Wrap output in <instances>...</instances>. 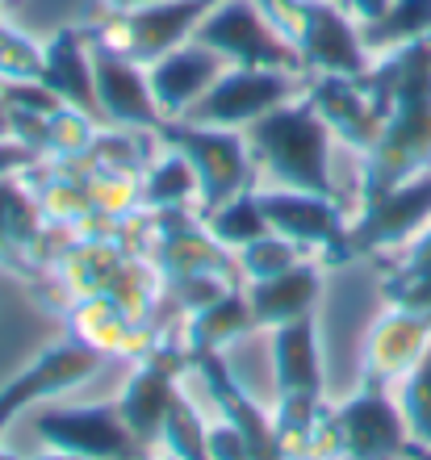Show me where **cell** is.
<instances>
[{
	"mask_svg": "<svg viewBox=\"0 0 431 460\" xmlns=\"http://www.w3.org/2000/svg\"><path fill=\"white\" fill-rule=\"evenodd\" d=\"M373 72L382 75L394 105L382 138L373 143L360 168V206L431 168V34L385 50V59L373 63Z\"/></svg>",
	"mask_w": 431,
	"mask_h": 460,
	"instance_id": "obj_1",
	"label": "cell"
},
{
	"mask_svg": "<svg viewBox=\"0 0 431 460\" xmlns=\"http://www.w3.org/2000/svg\"><path fill=\"white\" fill-rule=\"evenodd\" d=\"M243 134H247V146H252V159L260 176H268L281 189L339 197V184L331 176L336 134H331V126L323 121V113L314 110V101L306 93L298 101L281 105V110L264 113Z\"/></svg>",
	"mask_w": 431,
	"mask_h": 460,
	"instance_id": "obj_2",
	"label": "cell"
},
{
	"mask_svg": "<svg viewBox=\"0 0 431 460\" xmlns=\"http://www.w3.org/2000/svg\"><path fill=\"white\" fill-rule=\"evenodd\" d=\"M159 143L180 151L197 172V214H214L222 201L256 189V159L243 130H222V126H197L189 118L164 121Z\"/></svg>",
	"mask_w": 431,
	"mask_h": 460,
	"instance_id": "obj_3",
	"label": "cell"
},
{
	"mask_svg": "<svg viewBox=\"0 0 431 460\" xmlns=\"http://www.w3.org/2000/svg\"><path fill=\"white\" fill-rule=\"evenodd\" d=\"M273 22L298 47L301 67L310 75H364L373 67V55L360 38V22L344 4L285 0L273 13Z\"/></svg>",
	"mask_w": 431,
	"mask_h": 460,
	"instance_id": "obj_4",
	"label": "cell"
},
{
	"mask_svg": "<svg viewBox=\"0 0 431 460\" xmlns=\"http://www.w3.org/2000/svg\"><path fill=\"white\" fill-rule=\"evenodd\" d=\"M193 38L218 50L230 67H276V72L306 75L298 47L260 9V0H218Z\"/></svg>",
	"mask_w": 431,
	"mask_h": 460,
	"instance_id": "obj_5",
	"label": "cell"
},
{
	"mask_svg": "<svg viewBox=\"0 0 431 460\" xmlns=\"http://www.w3.org/2000/svg\"><path fill=\"white\" fill-rule=\"evenodd\" d=\"M214 4L218 0H156V4H143V9L130 13L101 9V22L88 25V38L96 47L121 50V55H130L134 63L147 67L159 55L176 50L180 42H189Z\"/></svg>",
	"mask_w": 431,
	"mask_h": 460,
	"instance_id": "obj_6",
	"label": "cell"
},
{
	"mask_svg": "<svg viewBox=\"0 0 431 460\" xmlns=\"http://www.w3.org/2000/svg\"><path fill=\"white\" fill-rule=\"evenodd\" d=\"M407 423L398 398L377 381H360V389L339 406H327V456L331 460H398L407 444Z\"/></svg>",
	"mask_w": 431,
	"mask_h": 460,
	"instance_id": "obj_7",
	"label": "cell"
},
{
	"mask_svg": "<svg viewBox=\"0 0 431 460\" xmlns=\"http://www.w3.org/2000/svg\"><path fill=\"white\" fill-rule=\"evenodd\" d=\"M301 72H276V67H227L214 84L205 88V97L193 105L184 118L197 126H222V130H247L264 113L281 110L289 101L306 93Z\"/></svg>",
	"mask_w": 431,
	"mask_h": 460,
	"instance_id": "obj_8",
	"label": "cell"
},
{
	"mask_svg": "<svg viewBox=\"0 0 431 460\" xmlns=\"http://www.w3.org/2000/svg\"><path fill=\"white\" fill-rule=\"evenodd\" d=\"M256 201L264 209L268 230L285 234L289 243H298L301 252L310 255L319 252L323 264H347L352 247H347V226L352 218L344 214L339 197H319V193H301V189H256Z\"/></svg>",
	"mask_w": 431,
	"mask_h": 460,
	"instance_id": "obj_9",
	"label": "cell"
},
{
	"mask_svg": "<svg viewBox=\"0 0 431 460\" xmlns=\"http://www.w3.org/2000/svg\"><path fill=\"white\" fill-rule=\"evenodd\" d=\"M431 226V168L415 172L410 181L394 184L390 193L373 197L356 209V218L347 226V247L356 255H385L407 252Z\"/></svg>",
	"mask_w": 431,
	"mask_h": 460,
	"instance_id": "obj_10",
	"label": "cell"
},
{
	"mask_svg": "<svg viewBox=\"0 0 431 460\" xmlns=\"http://www.w3.org/2000/svg\"><path fill=\"white\" fill-rule=\"evenodd\" d=\"M306 97L314 101V110L323 113L339 143L360 155H369L373 143L382 138L390 105H394L390 88L382 84V75L373 67L364 75H310Z\"/></svg>",
	"mask_w": 431,
	"mask_h": 460,
	"instance_id": "obj_11",
	"label": "cell"
},
{
	"mask_svg": "<svg viewBox=\"0 0 431 460\" xmlns=\"http://www.w3.org/2000/svg\"><path fill=\"white\" fill-rule=\"evenodd\" d=\"M101 364H105V351H96L93 343H85L80 335L50 343L38 360H30L22 373H13L9 381L0 385V436H4V427L22 411H30L38 402L63 398V394H72L76 385H85L88 376L101 373Z\"/></svg>",
	"mask_w": 431,
	"mask_h": 460,
	"instance_id": "obj_12",
	"label": "cell"
},
{
	"mask_svg": "<svg viewBox=\"0 0 431 460\" xmlns=\"http://www.w3.org/2000/svg\"><path fill=\"white\" fill-rule=\"evenodd\" d=\"M34 431L47 439V448L67 452V456H80V460H147V448L126 427L118 402L113 406L42 411L34 419Z\"/></svg>",
	"mask_w": 431,
	"mask_h": 460,
	"instance_id": "obj_13",
	"label": "cell"
},
{
	"mask_svg": "<svg viewBox=\"0 0 431 460\" xmlns=\"http://www.w3.org/2000/svg\"><path fill=\"white\" fill-rule=\"evenodd\" d=\"M189 351L172 348V343H151V348L139 356V368L130 373L126 389L118 394V411L126 419L139 444L147 452L156 448L159 427H164V414H168L172 394L180 389V373L189 368Z\"/></svg>",
	"mask_w": 431,
	"mask_h": 460,
	"instance_id": "obj_14",
	"label": "cell"
},
{
	"mask_svg": "<svg viewBox=\"0 0 431 460\" xmlns=\"http://www.w3.org/2000/svg\"><path fill=\"white\" fill-rule=\"evenodd\" d=\"M93 75H96V105L109 126L121 130H151L164 126V113L151 93V75L143 63H134L130 55L93 42Z\"/></svg>",
	"mask_w": 431,
	"mask_h": 460,
	"instance_id": "obj_15",
	"label": "cell"
},
{
	"mask_svg": "<svg viewBox=\"0 0 431 460\" xmlns=\"http://www.w3.org/2000/svg\"><path fill=\"white\" fill-rule=\"evenodd\" d=\"M42 234H47V214L38 206L34 181L0 176V268H9L13 277H38L42 268Z\"/></svg>",
	"mask_w": 431,
	"mask_h": 460,
	"instance_id": "obj_16",
	"label": "cell"
},
{
	"mask_svg": "<svg viewBox=\"0 0 431 460\" xmlns=\"http://www.w3.org/2000/svg\"><path fill=\"white\" fill-rule=\"evenodd\" d=\"M230 63L210 50L205 42L189 38L180 42L176 50L159 55L156 63H147V75H151V93H156V105L164 113V121H176L205 97V88L214 84L218 75L227 72Z\"/></svg>",
	"mask_w": 431,
	"mask_h": 460,
	"instance_id": "obj_17",
	"label": "cell"
},
{
	"mask_svg": "<svg viewBox=\"0 0 431 460\" xmlns=\"http://www.w3.org/2000/svg\"><path fill=\"white\" fill-rule=\"evenodd\" d=\"M427 348H431V318L390 305V314L377 318L369 327V335H364L360 376H364V381H377V385L402 381V376L419 364V356Z\"/></svg>",
	"mask_w": 431,
	"mask_h": 460,
	"instance_id": "obj_18",
	"label": "cell"
},
{
	"mask_svg": "<svg viewBox=\"0 0 431 460\" xmlns=\"http://www.w3.org/2000/svg\"><path fill=\"white\" fill-rule=\"evenodd\" d=\"M42 84L76 110L101 118L96 105V75H93V38L88 25H63L42 42Z\"/></svg>",
	"mask_w": 431,
	"mask_h": 460,
	"instance_id": "obj_19",
	"label": "cell"
},
{
	"mask_svg": "<svg viewBox=\"0 0 431 460\" xmlns=\"http://www.w3.org/2000/svg\"><path fill=\"white\" fill-rule=\"evenodd\" d=\"M189 360H193V368L205 376V389H210L214 406L222 411V419H230L243 436L252 439L256 460H285L281 439H276V427H273V411H264V406H256V402L247 398V389H239V381L230 376L227 360H222L218 351H210V356H189Z\"/></svg>",
	"mask_w": 431,
	"mask_h": 460,
	"instance_id": "obj_20",
	"label": "cell"
},
{
	"mask_svg": "<svg viewBox=\"0 0 431 460\" xmlns=\"http://www.w3.org/2000/svg\"><path fill=\"white\" fill-rule=\"evenodd\" d=\"M323 297V268L310 255H301L293 268L276 272L268 280H252L247 285V302H252L256 327H285L293 318L314 314V305Z\"/></svg>",
	"mask_w": 431,
	"mask_h": 460,
	"instance_id": "obj_21",
	"label": "cell"
},
{
	"mask_svg": "<svg viewBox=\"0 0 431 460\" xmlns=\"http://www.w3.org/2000/svg\"><path fill=\"white\" fill-rule=\"evenodd\" d=\"M273 381H276V394H323L319 314L273 327Z\"/></svg>",
	"mask_w": 431,
	"mask_h": 460,
	"instance_id": "obj_22",
	"label": "cell"
},
{
	"mask_svg": "<svg viewBox=\"0 0 431 460\" xmlns=\"http://www.w3.org/2000/svg\"><path fill=\"white\" fill-rule=\"evenodd\" d=\"M72 314V335H80L85 343H93L96 351L105 356H143L151 343H143V327L139 318L109 293H88V297H76V305L67 310Z\"/></svg>",
	"mask_w": 431,
	"mask_h": 460,
	"instance_id": "obj_23",
	"label": "cell"
},
{
	"mask_svg": "<svg viewBox=\"0 0 431 460\" xmlns=\"http://www.w3.org/2000/svg\"><path fill=\"white\" fill-rule=\"evenodd\" d=\"M256 331V314L252 302H247V289L230 285L214 297V302L189 310V323H184V351L189 356H210V351H227V343H235L239 335Z\"/></svg>",
	"mask_w": 431,
	"mask_h": 460,
	"instance_id": "obj_24",
	"label": "cell"
},
{
	"mask_svg": "<svg viewBox=\"0 0 431 460\" xmlns=\"http://www.w3.org/2000/svg\"><path fill=\"white\" fill-rule=\"evenodd\" d=\"M139 209L143 214H164V209H197V172L189 159L164 146L139 176Z\"/></svg>",
	"mask_w": 431,
	"mask_h": 460,
	"instance_id": "obj_25",
	"label": "cell"
},
{
	"mask_svg": "<svg viewBox=\"0 0 431 460\" xmlns=\"http://www.w3.org/2000/svg\"><path fill=\"white\" fill-rule=\"evenodd\" d=\"M431 34V0H390V9L377 22L360 25V38L369 55H385L407 42H419Z\"/></svg>",
	"mask_w": 431,
	"mask_h": 460,
	"instance_id": "obj_26",
	"label": "cell"
},
{
	"mask_svg": "<svg viewBox=\"0 0 431 460\" xmlns=\"http://www.w3.org/2000/svg\"><path fill=\"white\" fill-rule=\"evenodd\" d=\"M96 134H101V118L76 110V105H59V110L42 121L38 159H85L93 151Z\"/></svg>",
	"mask_w": 431,
	"mask_h": 460,
	"instance_id": "obj_27",
	"label": "cell"
},
{
	"mask_svg": "<svg viewBox=\"0 0 431 460\" xmlns=\"http://www.w3.org/2000/svg\"><path fill=\"white\" fill-rule=\"evenodd\" d=\"M205 419L202 411L189 402L184 389H176L168 402V414H164V427H159V448H164V460H210L205 452Z\"/></svg>",
	"mask_w": 431,
	"mask_h": 460,
	"instance_id": "obj_28",
	"label": "cell"
},
{
	"mask_svg": "<svg viewBox=\"0 0 431 460\" xmlns=\"http://www.w3.org/2000/svg\"><path fill=\"white\" fill-rule=\"evenodd\" d=\"M205 230H210L227 252H239V247H247L252 239H260L264 230H268V222H264V209H260V201H256V189L230 197L214 214H205Z\"/></svg>",
	"mask_w": 431,
	"mask_h": 460,
	"instance_id": "obj_29",
	"label": "cell"
},
{
	"mask_svg": "<svg viewBox=\"0 0 431 460\" xmlns=\"http://www.w3.org/2000/svg\"><path fill=\"white\" fill-rule=\"evenodd\" d=\"M301 255L306 252H301L298 243H289L285 234H276V230H264L260 239H252L247 247L235 252V260H239L243 285H252V280H268V277H276V272L293 268Z\"/></svg>",
	"mask_w": 431,
	"mask_h": 460,
	"instance_id": "obj_30",
	"label": "cell"
},
{
	"mask_svg": "<svg viewBox=\"0 0 431 460\" xmlns=\"http://www.w3.org/2000/svg\"><path fill=\"white\" fill-rule=\"evenodd\" d=\"M398 411H402V423H407V436L431 444V348L419 356V364L402 376V389H398Z\"/></svg>",
	"mask_w": 431,
	"mask_h": 460,
	"instance_id": "obj_31",
	"label": "cell"
},
{
	"mask_svg": "<svg viewBox=\"0 0 431 460\" xmlns=\"http://www.w3.org/2000/svg\"><path fill=\"white\" fill-rule=\"evenodd\" d=\"M42 80V42L0 17V84Z\"/></svg>",
	"mask_w": 431,
	"mask_h": 460,
	"instance_id": "obj_32",
	"label": "cell"
},
{
	"mask_svg": "<svg viewBox=\"0 0 431 460\" xmlns=\"http://www.w3.org/2000/svg\"><path fill=\"white\" fill-rule=\"evenodd\" d=\"M205 452H210V460H256L252 439L243 436L230 419H218V423L205 431Z\"/></svg>",
	"mask_w": 431,
	"mask_h": 460,
	"instance_id": "obj_33",
	"label": "cell"
},
{
	"mask_svg": "<svg viewBox=\"0 0 431 460\" xmlns=\"http://www.w3.org/2000/svg\"><path fill=\"white\" fill-rule=\"evenodd\" d=\"M38 164V155L17 138H0V176H17V172H30Z\"/></svg>",
	"mask_w": 431,
	"mask_h": 460,
	"instance_id": "obj_34",
	"label": "cell"
},
{
	"mask_svg": "<svg viewBox=\"0 0 431 460\" xmlns=\"http://www.w3.org/2000/svg\"><path fill=\"white\" fill-rule=\"evenodd\" d=\"M398 268H410V272H431V226L423 230L415 243H410L407 252H402Z\"/></svg>",
	"mask_w": 431,
	"mask_h": 460,
	"instance_id": "obj_35",
	"label": "cell"
},
{
	"mask_svg": "<svg viewBox=\"0 0 431 460\" xmlns=\"http://www.w3.org/2000/svg\"><path fill=\"white\" fill-rule=\"evenodd\" d=\"M344 9L352 13L360 25H369V22H377V17L390 9V0H344Z\"/></svg>",
	"mask_w": 431,
	"mask_h": 460,
	"instance_id": "obj_36",
	"label": "cell"
},
{
	"mask_svg": "<svg viewBox=\"0 0 431 460\" xmlns=\"http://www.w3.org/2000/svg\"><path fill=\"white\" fill-rule=\"evenodd\" d=\"M402 460H431V444L407 439V444H402Z\"/></svg>",
	"mask_w": 431,
	"mask_h": 460,
	"instance_id": "obj_37",
	"label": "cell"
},
{
	"mask_svg": "<svg viewBox=\"0 0 431 460\" xmlns=\"http://www.w3.org/2000/svg\"><path fill=\"white\" fill-rule=\"evenodd\" d=\"M101 4L113 13H130V9H143V4H156V0H101Z\"/></svg>",
	"mask_w": 431,
	"mask_h": 460,
	"instance_id": "obj_38",
	"label": "cell"
},
{
	"mask_svg": "<svg viewBox=\"0 0 431 460\" xmlns=\"http://www.w3.org/2000/svg\"><path fill=\"white\" fill-rule=\"evenodd\" d=\"M17 460H80V456H67V452H55V448H50L47 456H17Z\"/></svg>",
	"mask_w": 431,
	"mask_h": 460,
	"instance_id": "obj_39",
	"label": "cell"
},
{
	"mask_svg": "<svg viewBox=\"0 0 431 460\" xmlns=\"http://www.w3.org/2000/svg\"><path fill=\"white\" fill-rule=\"evenodd\" d=\"M0 138H9V110H4V97H0Z\"/></svg>",
	"mask_w": 431,
	"mask_h": 460,
	"instance_id": "obj_40",
	"label": "cell"
},
{
	"mask_svg": "<svg viewBox=\"0 0 431 460\" xmlns=\"http://www.w3.org/2000/svg\"><path fill=\"white\" fill-rule=\"evenodd\" d=\"M0 460H17V456H13V452H9V448H0Z\"/></svg>",
	"mask_w": 431,
	"mask_h": 460,
	"instance_id": "obj_41",
	"label": "cell"
},
{
	"mask_svg": "<svg viewBox=\"0 0 431 460\" xmlns=\"http://www.w3.org/2000/svg\"><path fill=\"white\" fill-rule=\"evenodd\" d=\"M4 4H13V0H0V9H4Z\"/></svg>",
	"mask_w": 431,
	"mask_h": 460,
	"instance_id": "obj_42",
	"label": "cell"
},
{
	"mask_svg": "<svg viewBox=\"0 0 431 460\" xmlns=\"http://www.w3.org/2000/svg\"><path fill=\"white\" fill-rule=\"evenodd\" d=\"M327 4H344V0H327Z\"/></svg>",
	"mask_w": 431,
	"mask_h": 460,
	"instance_id": "obj_43",
	"label": "cell"
},
{
	"mask_svg": "<svg viewBox=\"0 0 431 460\" xmlns=\"http://www.w3.org/2000/svg\"><path fill=\"white\" fill-rule=\"evenodd\" d=\"M398 460H402V456H398Z\"/></svg>",
	"mask_w": 431,
	"mask_h": 460,
	"instance_id": "obj_44",
	"label": "cell"
}]
</instances>
